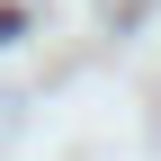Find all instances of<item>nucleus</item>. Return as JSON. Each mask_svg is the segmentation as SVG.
Instances as JSON below:
<instances>
[]
</instances>
